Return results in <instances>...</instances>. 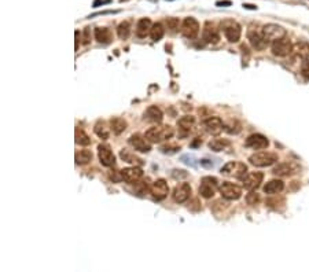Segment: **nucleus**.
I'll return each instance as SVG.
<instances>
[{
	"label": "nucleus",
	"instance_id": "7c9ffc66",
	"mask_svg": "<svg viewBox=\"0 0 309 272\" xmlns=\"http://www.w3.org/2000/svg\"><path fill=\"white\" fill-rule=\"evenodd\" d=\"M164 33H165V30H164L162 23L157 22V23H154V25L151 26V30H150V37H151L154 41H160V40L164 37Z\"/></svg>",
	"mask_w": 309,
	"mask_h": 272
},
{
	"label": "nucleus",
	"instance_id": "1a4fd4ad",
	"mask_svg": "<svg viewBox=\"0 0 309 272\" xmlns=\"http://www.w3.org/2000/svg\"><path fill=\"white\" fill-rule=\"evenodd\" d=\"M262 33L268 41H276V40L283 39L286 36V29L282 28L280 25H276V23H268V25L262 26Z\"/></svg>",
	"mask_w": 309,
	"mask_h": 272
},
{
	"label": "nucleus",
	"instance_id": "79ce46f5",
	"mask_svg": "<svg viewBox=\"0 0 309 272\" xmlns=\"http://www.w3.org/2000/svg\"><path fill=\"white\" fill-rule=\"evenodd\" d=\"M232 4L231 0H220V2H217L216 3V6L217 7H230Z\"/></svg>",
	"mask_w": 309,
	"mask_h": 272
},
{
	"label": "nucleus",
	"instance_id": "bb28decb",
	"mask_svg": "<svg viewBox=\"0 0 309 272\" xmlns=\"http://www.w3.org/2000/svg\"><path fill=\"white\" fill-rule=\"evenodd\" d=\"M110 128L107 126V124L104 122V121H98V122L94 125V132L95 135L98 136V138H100V139L106 140L109 139V136H110Z\"/></svg>",
	"mask_w": 309,
	"mask_h": 272
},
{
	"label": "nucleus",
	"instance_id": "9d476101",
	"mask_svg": "<svg viewBox=\"0 0 309 272\" xmlns=\"http://www.w3.org/2000/svg\"><path fill=\"white\" fill-rule=\"evenodd\" d=\"M293 52V44L284 36L283 39H279L272 43V54L275 56H287Z\"/></svg>",
	"mask_w": 309,
	"mask_h": 272
},
{
	"label": "nucleus",
	"instance_id": "f03ea898",
	"mask_svg": "<svg viewBox=\"0 0 309 272\" xmlns=\"http://www.w3.org/2000/svg\"><path fill=\"white\" fill-rule=\"evenodd\" d=\"M220 28L224 32L225 39L230 43H236L241 39V26L234 20H225L220 23Z\"/></svg>",
	"mask_w": 309,
	"mask_h": 272
},
{
	"label": "nucleus",
	"instance_id": "f8f14e48",
	"mask_svg": "<svg viewBox=\"0 0 309 272\" xmlns=\"http://www.w3.org/2000/svg\"><path fill=\"white\" fill-rule=\"evenodd\" d=\"M121 179L124 181H127L129 184H136L139 183V180L143 176V171L139 168V166H128V168H124L122 171L120 172Z\"/></svg>",
	"mask_w": 309,
	"mask_h": 272
},
{
	"label": "nucleus",
	"instance_id": "4c0bfd02",
	"mask_svg": "<svg viewBox=\"0 0 309 272\" xmlns=\"http://www.w3.org/2000/svg\"><path fill=\"white\" fill-rule=\"evenodd\" d=\"M301 73H302L304 77L309 78V55L306 58H304L302 65H301Z\"/></svg>",
	"mask_w": 309,
	"mask_h": 272
},
{
	"label": "nucleus",
	"instance_id": "5701e85b",
	"mask_svg": "<svg viewBox=\"0 0 309 272\" xmlns=\"http://www.w3.org/2000/svg\"><path fill=\"white\" fill-rule=\"evenodd\" d=\"M95 39L100 44H109L113 40V35L107 28H96L95 29Z\"/></svg>",
	"mask_w": 309,
	"mask_h": 272
},
{
	"label": "nucleus",
	"instance_id": "ea45409f",
	"mask_svg": "<svg viewBox=\"0 0 309 272\" xmlns=\"http://www.w3.org/2000/svg\"><path fill=\"white\" fill-rule=\"evenodd\" d=\"M91 43V28H85L84 35H82V44H89Z\"/></svg>",
	"mask_w": 309,
	"mask_h": 272
},
{
	"label": "nucleus",
	"instance_id": "0eeeda50",
	"mask_svg": "<svg viewBox=\"0 0 309 272\" xmlns=\"http://www.w3.org/2000/svg\"><path fill=\"white\" fill-rule=\"evenodd\" d=\"M180 32L184 37L187 39H195L199 33V23L195 18L192 17H187L184 18V21L182 22V26H180Z\"/></svg>",
	"mask_w": 309,
	"mask_h": 272
},
{
	"label": "nucleus",
	"instance_id": "c9c22d12",
	"mask_svg": "<svg viewBox=\"0 0 309 272\" xmlns=\"http://www.w3.org/2000/svg\"><path fill=\"white\" fill-rule=\"evenodd\" d=\"M160 150L164 154H175L180 150V146H177V144H164V146H161Z\"/></svg>",
	"mask_w": 309,
	"mask_h": 272
},
{
	"label": "nucleus",
	"instance_id": "ddd939ff",
	"mask_svg": "<svg viewBox=\"0 0 309 272\" xmlns=\"http://www.w3.org/2000/svg\"><path fill=\"white\" fill-rule=\"evenodd\" d=\"M128 143L135 151L139 153H148L151 150V143L146 139V136H142L139 133H135L128 139Z\"/></svg>",
	"mask_w": 309,
	"mask_h": 272
},
{
	"label": "nucleus",
	"instance_id": "e433bc0d",
	"mask_svg": "<svg viewBox=\"0 0 309 272\" xmlns=\"http://www.w3.org/2000/svg\"><path fill=\"white\" fill-rule=\"evenodd\" d=\"M166 26H168V29H170V32L175 33L182 25H180L177 18H168V20H166Z\"/></svg>",
	"mask_w": 309,
	"mask_h": 272
},
{
	"label": "nucleus",
	"instance_id": "37998d69",
	"mask_svg": "<svg viewBox=\"0 0 309 272\" xmlns=\"http://www.w3.org/2000/svg\"><path fill=\"white\" fill-rule=\"evenodd\" d=\"M111 0H95L94 2V7H99V6H104V4H109Z\"/></svg>",
	"mask_w": 309,
	"mask_h": 272
},
{
	"label": "nucleus",
	"instance_id": "f704fd0d",
	"mask_svg": "<svg viewBox=\"0 0 309 272\" xmlns=\"http://www.w3.org/2000/svg\"><path fill=\"white\" fill-rule=\"evenodd\" d=\"M224 129L231 135H236V133L241 132V124L236 120H230L228 122L224 124Z\"/></svg>",
	"mask_w": 309,
	"mask_h": 272
},
{
	"label": "nucleus",
	"instance_id": "4be33fe9",
	"mask_svg": "<svg viewBox=\"0 0 309 272\" xmlns=\"http://www.w3.org/2000/svg\"><path fill=\"white\" fill-rule=\"evenodd\" d=\"M283 188H284L283 181L279 180V179H273V180L268 181L267 184L264 186V192H265V194H269V195H276V194H279Z\"/></svg>",
	"mask_w": 309,
	"mask_h": 272
},
{
	"label": "nucleus",
	"instance_id": "c03bdc74",
	"mask_svg": "<svg viewBox=\"0 0 309 272\" xmlns=\"http://www.w3.org/2000/svg\"><path fill=\"white\" fill-rule=\"evenodd\" d=\"M74 36H76V51H77V50H78V44H80V32H78V30H76Z\"/></svg>",
	"mask_w": 309,
	"mask_h": 272
},
{
	"label": "nucleus",
	"instance_id": "2eb2a0df",
	"mask_svg": "<svg viewBox=\"0 0 309 272\" xmlns=\"http://www.w3.org/2000/svg\"><path fill=\"white\" fill-rule=\"evenodd\" d=\"M262 179H264V175L261 172H249V173L244 175L242 181H243V186L246 190L253 191V190L260 187V184L262 183Z\"/></svg>",
	"mask_w": 309,
	"mask_h": 272
},
{
	"label": "nucleus",
	"instance_id": "6ab92c4d",
	"mask_svg": "<svg viewBox=\"0 0 309 272\" xmlns=\"http://www.w3.org/2000/svg\"><path fill=\"white\" fill-rule=\"evenodd\" d=\"M297 171H298V166L294 162H282L273 168L272 173L275 176H280V177H289V176L297 173Z\"/></svg>",
	"mask_w": 309,
	"mask_h": 272
},
{
	"label": "nucleus",
	"instance_id": "f3484780",
	"mask_svg": "<svg viewBox=\"0 0 309 272\" xmlns=\"http://www.w3.org/2000/svg\"><path fill=\"white\" fill-rule=\"evenodd\" d=\"M191 186L188 183H180L173 190V199L177 204H183L191 197Z\"/></svg>",
	"mask_w": 309,
	"mask_h": 272
},
{
	"label": "nucleus",
	"instance_id": "a878e982",
	"mask_svg": "<svg viewBox=\"0 0 309 272\" xmlns=\"http://www.w3.org/2000/svg\"><path fill=\"white\" fill-rule=\"evenodd\" d=\"M194 125H195V117L191 116V114H185V116L180 117L177 120V126L182 131H185V132H190L194 128Z\"/></svg>",
	"mask_w": 309,
	"mask_h": 272
},
{
	"label": "nucleus",
	"instance_id": "412c9836",
	"mask_svg": "<svg viewBox=\"0 0 309 272\" xmlns=\"http://www.w3.org/2000/svg\"><path fill=\"white\" fill-rule=\"evenodd\" d=\"M164 118V114L161 111L160 107L157 106H150L147 107V110L144 111V120L150 121V122H155V124H160Z\"/></svg>",
	"mask_w": 309,
	"mask_h": 272
},
{
	"label": "nucleus",
	"instance_id": "20e7f679",
	"mask_svg": "<svg viewBox=\"0 0 309 272\" xmlns=\"http://www.w3.org/2000/svg\"><path fill=\"white\" fill-rule=\"evenodd\" d=\"M221 175L224 176H231V177L236 179H243L244 175L247 172V166L244 165L243 162H238V161H230L227 162L224 166L221 168Z\"/></svg>",
	"mask_w": 309,
	"mask_h": 272
},
{
	"label": "nucleus",
	"instance_id": "473e14b6",
	"mask_svg": "<svg viewBox=\"0 0 309 272\" xmlns=\"http://www.w3.org/2000/svg\"><path fill=\"white\" fill-rule=\"evenodd\" d=\"M74 138H76V143L80 144V146H88V144H91L89 136H88L81 128H76V136Z\"/></svg>",
	"mask_w": 309,
	"mask_h": 272
},
{
	"label": "nucleus",
	"instance_id": "a18cd8bd",
	"mask_svg": "<svg viewBox=\"0 0 309 272\" xmlns=\"http://www.w3.org/2000/svg\"><path fill=\"white\" fill-rule=\"evenodd\" d=\"M243 7L246 8V10H257V6H254V4H249V3H243Z\"/></svg>",
	"mask_w": 309,
	"mask_h": 272
},
{
	"label": "nucleus",
	"instance_id": "f257e3e1",
	"mask_svg": "<svg viewBox=\"0 0 309 272\" xmlns=\"http://www.w3.org/2000/svg\"><path fill=\"white\" fill-rule=\"evenodd\" d=\"M173 135H175V131H173V128L170 125H157V126H153V128L147 129L146 133H144L146 139L148 140L151 144H154V143L165 142V140H169Z\"/></svg>",
	"mask_w": 309,
	"mask_h": 272
},
{
	"label": "nucleus",
	"instance_id": "4468645a",
	"mask_svg": "<svg viewBox=\"0 0 309 272\" xmlns=\"http://www.w3.org/2000/svg\"><path fill=\"white\" fill-rule=\"evenodd\" d=\"M98 157L102 165L113 166L116 164V156L109 144H99L98 146Z\"/></svg>",
	"mask_w": 309,
	"mask_h": 272
},
{
	"label": "nucleus",
	"instance_id": "dca6fc26",
	"mask_svg": "<svg viewBox=\"0 0 309 272\" xmlns=\"http://www.w3.org/2000/svg\"><path fill=\"white\" fill-rule=\"evenodd\" d=\"M244 144H246V147H249V149L262 150V149H267L269 142H268L267 138L264 135H261V133H253V135H250L246 139Z\"/></svg>",
	"mask_w": 309,
	"mask_h": 272
},
{
	"label": "nucleus",
	"instance_id": "423d86ee",
	"mask_svg": "<svg viewBox=\"0 0 309 272\" xmlns=\"http://www.w3.org/2000/svg\"><path fill=\"white\" fill-rule=\"evenodd\" d=\"M217 188H218L217 179L212 177V176H205V177H202L201 186H199L198 191H199V194H201V197L209 199V198H212L213 195L216 194Z\"/></svg>",
	"mask_w": 309,
	"mask_h": 272
},
{
	"label": "nucleus",
	"instance_id": "a211bd4d",
	"mask_svg": "<svg viewBox=\"0 0 309 272\" xmlns=\"http://www.w3.org/2000/svg\"><path fill=\"white\" fill-rule=\"evenodd\" d=\"M203 128H205V131L209 135L217 136L224 129V122L218 117H209L208 120H205V122H203Z\"/></svg>",
	"mask_w": 309,
	"mask_h": 272
},
{
	"label": "nucleus",
	"instance_id": "b1692460",
	"mask_svg": "<svg viewBox=\"0 0 309 272\" xmlns=\"http://www.w3.org/2000/svg\"><path fill=\"white\" fill-rule=\"evenodd\" d=\"M127 121L121 118V117H113L110 120V129L114 135H121L124 131L127 129Z\"/></svg>",
	"mask_w": 309,
	"mask_h": 272
},
{
	"label": "nucleus",
	"instance_id": "2f4dec72",
	"mask_svg": "<svg viewBox=\"0 0 309 272\" xmlns=\"http://www.w3.org/2000/svg\"><path fill=\"white\" fill-rule=\"evenodd\" d=\"M92 159V153L89 150H80L76 153V164L85 165Z\"/></svg>",
	"mask_w": 309,
	"mask_h": 272
},
{
	"label": "nucleus",
	"instance_id": "a19ab883",
	"mask_svg": "<svg viewBox=\"0 0 309 272\" xmlns=\"http://www.w3.org/2000/svg\"><path fill=\"white\" fill-rule=\"evenodd\" d=\"M187 172H184V171H177V169H175L173 171V173H172V176L173 177H176V179H179V177H187Z\"/></svg>",
	"mask_w": 309,
	"mask_h": 272
},
{
	"label": "nucleus",
	"instance_id": "aec40b11",
	"mask_svg": "<svg viewBox=\"0 0 309 272\" xmlns=\"http://www.w3.org/2000/svg\"><path fill=\"white\" fill-rule=\"evenodd\" d=\"M202 37H203V40H205L206 43H209V44H217V43L220 41L218 30L216 29L210 22L205 23V26H203V32H202Z\"/></svg>",
	"mask_w": 309,
	"mask_h": 272
},
{
	"label": "nucleus",
	"instance_id": "58836bf2",
	"mask_svg": "<svg viewBox=\"0 0 309 272\" xmlns=\"http://www.w3.org/2000/svg\"><path fill=\"white\" fill-rule=\"evenodd\" d=\"M260 201V195L257 194V192H249V194H247V197H246V202L249 205H256L257 204V202Z\"/></svg>",
	"mask_w": 309,
	"mask_h": 272
},
{
	"label": "nucleus",
	"instance_id": "c85d7f7f",
	"mask_svg": "<svg viewBox=\"0 0 309 272\" xmlns=\"http://www.w3.org/2000/svg\"><path fill=\"white\" fill-rule=\"evenodd\" d=\"M293 54L299 58H306L309 55V45L304 41L297 43L296 45H293Z\"/></svg>",
	"mask_w": 309,
	"mask_h": 272
},
{
	"label": "nucleus",
	"instance_id": "393cba45",
	"mask_svg": "<svg viewBox=\"0 0 309 272\" xmlns=\"http://www.w3.org/2000/svg\"><path fill=\"white\" fill-rule=\"evenodd\" d=\"M151 21L148 18H142V20L137 21L136 25V35L137 37H146L147 35H150V30H151Z\"/></svg>",
	"mask_w": 309,
	"mask_h": 272
},
{
	"label": "nucleus",
	"instance_id": "9b49d317",
	"mask_svg": "<svg viewBox=\"0 0 309 272\" xmlns=\"http://www.w3.org/2000/svg\"><path fill=\"white\" fill-rule=\"evenodd\" d=\"M150 194L153 195V198L157 201H162L169 194V186L164 179H158L150 187Z\"/></svg>",
	"mask_w": 309,
	"mask_h": 272
},
{
	"label": "nucleus",
	"instance_id": "72a5a7b5",
	"mask_svg": "<svg viewBox=\"0 0 309 272\" xmlns=\"http://www.w3.org/2000/svg\"><path fill=\"white\" fill-rule=\"evenodd\" d=\"M129 33H130V23L128 21H124L118 25L117 28V35L121 40H125L129 37Z\"/></svg>",
	"mask_w": 309,
	"mask_h": 272
},
{
	"label": "nucleus",
	"instance_id": "cd10ccee",
	"mask_svg": "<svg viewBox=\"0 0 309 272\" xmlns=\"http://www.w3.org/2000/svg\"><path fill=\"white\" fill-rule=\"evenodd\" d=\"M120 157L122 158V161L129 162V164H134V165H142V164H143V161H142L139 157L135 156L134 153H130L129 150H125V149L121 150Z\"/></svg>",
	"mask_w": 309,
	"mask_h": 272
},
{
	"label": "nucleus",
	"instance_id": "c756f323",
	"mask_svg": "<svg viewBox=\"0 0 309 272\" xmlns=\"http://www.w3.org/2000/svg\"><path fill=\"white\" fill-rule=\"evenodd\" d=\"M230 146V142L227 139H213L209 142V149L213 150V151H223L227 147Z\"/></svg>",
	"mask_w": 309,
	"mask_h": 272
},
{
	"label": "nucleus",
	"instance_id": "39448f33",
	"mask_svg": "<svg viewBox=\"0 0 309 272\" xmlns=\"http://www.w3.org/2000/svg\"><path fill=\"white\" fill-rule=\"evenodd\" d=\"M247 39L250 41L251 47L257 51H262L268 47V40L264 37V33H262V29H257V28H253L251 26L249 32H247Z\"/></svg>",
	"mask_w": 309,
	"mask_h": 272
},
{
	"label": "nucleus",
	"instance_id": "7ed1b4c3",
	"mask_svg": "<svg viewBox=\"0 0 309 272\" xmlns=\"http://www.w3.org/2000/svg\"><path fill=\"white\" fill-rule=\"evenodd\" d=\"M251 165L258 166V168H264V166H271L275 162H278V154L269 151H260L256 153L249 158Z\"/></svg>",
	"mask_w": 309,
	"mask_h": 272
},
{
	"label": "nucleus",
	"instance_id": "6e6552de",
	"mask_svg": "<svg viewBox=\"0 0 309 272\" xmlns=\"http://www.w3.org/2000/svg\"><path fill=\"white\" fill-rule=\"evenodd\" d=\"M218 191H220L221 197L228 199V201L239 199L242 195V188L239 187V186L234 184V183H230V181H224V183L218 187Z\"/></svg>",
	"mask_w": 309,
	"mask_h": 272
}]
</instances>
